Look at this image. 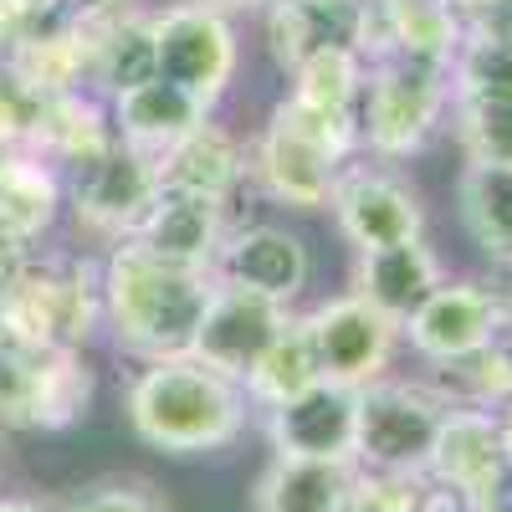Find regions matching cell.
Returning a JSON list of instances; mask_svg holds the SVG:
<instances>
[{"mask_svg": "<svg viewBox=\"0 0 512 512\" xmlns=\"http://www.w3.org/2000/svg\"><path fill=\"white\" fill-rule=\"evenodd\" d=\"M210 292L216 272L175 267L139 241H118L103 256V328L134 364L190 354Z\"/></svg>", "mask_w": 512, "mask_h": 512, "instance_id": "obj_2", "label": "cell"}, {"mask_svg": "<svg viewBox=\"0 0 512 512\" xmlns=\"http://www.w3.org/2000/svg\"><path fill=\"white\" fill-rule=\"evenodd\" d=\"M62 185H67V205H72L77 226L93 241H108V246L134 236L149 216V205L164 190L159 159L134 149V144H123V139H113L93 159L62 169Z\"/></svg>", "mask_w": 512, "mask_h": 512, "instance_id": "obj_5", "label": "cell"}, {"mask_svg": "<svg viewBox=\"0 0 512 512\" xmlns=\"http://www.w3.org/2000/svg\"><path fill=\"white\" fill-rule=\"evenodd\" d=\"M287 323H292L287 303L216 277V292H210V303H205V318L195 328V349L190 354L205 359L210 369L231 374V379H246L251 364L277 344V333Z\"/></svg>", "mask_w": 512, "mask_h": 512, "instance_id": "obj_11", "label": "cell"}, {"mask_svg": "<svg viewBox=\"0 0 512 512\" xmlns=\"http://www.w3.org/2000/svg\"><path fill=\"white\" fill-rule=\"evenodd\" d=\"M128 6H134V0H67L72 21H108V16H118Z\"/></svg>", "mask_w": 512, "mask_h": 512, "instance_id": "obj_34", "label": "cell"}, {"mask_svg": "<svg viewBox=\"0 0 512 512\" xmlns=\"http://www.w3.org/2000/svg\"><path fill=\"white\" fill-rule=\"evenodd\" d=\"M0 512H57V502L21 497V492H0Z\"/></svg>", "mask_w": 512, "mask_h": 512, "instance_id": "obj_35", "label": "cell"}, {"mask_svg": "<svg viewBox=\"0 0 512 512\" xmlns=\"http://www.w3.org/2000/svg\"><path fill=\"white\" fill-rule=\"evenodd\" d=\"M487 512H507V507H487Z\"/></svg>", "mask_w": 512, "mask_h": 512, "instance_id": "obj_40", "label": "cell"}, {"mask_svg": "<svg viewBox=\"0 0 512 512\" xmlns=\"http://www.w3.org/2000/svg\"><path fill=\"white\" fill-rule=\"evenodd\" d=\"M113 139H118V128H113L108 98L93 93V88L31 103L26 149H36L41 159H52L57 169H72V164H82V159L103 154Z\"/></svg>", "mask_w": 512, "mask_h": 512, "instance_id": "obj_21", "label": "cell"}, {"mask_svg": "<svg viewBox=\"0 0 512 512\" xmlns=\"http://www.w3.org/2000/svg\"><path fill=\"white\" fill-rule=\"evenodd\" d=\"M62 205H67V185L52 159H41L26 144L0 149V236L41 241Z\"/></svg>", "mask_w": 512, "mask_h": 512, "instance_id": "obj_24", "label": "cell"}, {"mask_svg": "<svg viewBox=\"0 0 512 512\" xmlns=\"http://www.w3.org/2000/svg\"><path fill=\"white\" fill-rule=\"evenodd\" d=\"M436 390L451 400V405H477V410H502L512 400V344L507 333L497 344L466 354V359H451V364H425Z\"/></svg>", "mask_w": 512, "mask_h": 512, "instance_id": "obj_29", "label": "cell"}, {"mask_svg": "<svg viewBox=\"0 0 512 512\" xmlns=\"http://www.w3.org/2000/svg\"><path fill=\"white\" fill-rule=\"evenodd\" d=\"M159 180L169 190H195V195L231 200L246 185V144L226 123L205 118L195 134H185L175 149L159 154Z\"/></svg>", "mask_w": 512, "mask_h": 512, "instance_id": "obj_25", "label": "cell"}, {"mask_svg": "<svg viewBox=\"0 0 512 512\" xmlns=\"http://www.w3.org/2000/svg\"><path fill=\"white\" fill-rule=\"evenodd\" d=\"M364 31V0H272L262 11L267 57L287 77L323 47H354Z\"/></svg>", "mask_w": 512, "mask_h": 512, "instance_id": "obj_18", "label": "cell"}, {"mask_svg": "<svg viewBox=\"0 0 512 512\" xmlns=\"http://www.w3.org/2000/svg\"><path fill=\"white\" fill-rule=\"evenodd\" d=\"M57 512H164V502L134 482H98V487H82L77 497L57 502Z\"/></svg>", "mask_w": 512, "mask_h": 512, "instance_id": "obj_32", "label": "cell"}, {"mask_svg": "<svg viewBox=\"0 0 512 512\" xmlns=\"http://www.w3.org/2000/svg\"><path fill=\"white\" fill-rule=\"evenodd\" d=\"M502 313H507V333H512V272H507V282H502Z\"/></svg>", "mask_w": 512, "mask_h": 512, "instance_id": "obj_39", "label": "cell"}, {"mask_svg": "<svg viewBox=\"0 0 512 512\" xmlns=\"http://www.w3.org/2000/svg\"><path fill=\"white\" fill-rule=\"evenodd\" d=\"M451 400L431 379L384 374L359 390L354 415V461L374 477H425Z\"/></svg>", "mask_w": 512, "mask_h": 512, "instance_id": "obj_3", "label": "cell"}, {"mask_svg": "<svg viewBox=\"0 0 512 512\" xmlns=\"http://www.w3.org/2000/svg\"><path fill=\"white\" fill-rule=\"evenodd\" d=\"M451 128L466 159L512 164V108L492 103H451Z\"/></svg>", "mask_w": 512, "mask_h": 512, "instance_id": "obj_30", "label": "cell"}, {"mask_svg": "<svg viewBox=\"0 0 512 512\" xmlns=\"http://www.w3.org/2000/svg\"><path fill=\"white\" fill-rule=\"evenodd\" d=\"M333 226L354 251H374V246H390V241H410L425 236V205L420 195L390 175V169H349L338 175L333 195Z\"/></svg>", "mask_w": 512, "mask_h": 512, "instance_id": "obj_12", "label": "cell"}, {"mask_svg": "<svg viewBox=\"0 0 512 512\" xmlns=\"http://www.w3.org/2000/svg\"><path fill=\"white\" fill-rule=\"evenodd\" d=\"M303 328L313 338L323 379L349 384V390L384 379L395 364V349L405 344L400 323L384 318L374 303H364L359 292H338L328 303H318L313 313H303Z\"/></svg>", "mask_w": 512, "mask_h": 512, "instance_id": "obj_7", "label": "cell"}, {"mask_svg": "<svg viewBox=\"0 0 512 512\" xmlns=\"http://www.w3.org/2000/svg\"><path fill=\"white\" fill-rule=\"evenodd\" d=\"M364 77L369 62L354 47H323L313 52L297 72H287V93L297 108H308L318 118H344L359 123V98H364Z\"/></svg>", "mask_w": 512, "mask_h": 512, "instance_id": "obj_27", "label": "cell"}, {"mask_svg": "<svg viewBox=\"0 0 512 512\" xmlns=\"http://www.w3.org/2000/svg\"><path fill=\"white\" fill-rule=\"evenodd\" d=\"M159 77V41H154V11L128 6L108 21H93V93L113 98L134 82Z\"/></svg>", "mask_w": 512, "mask_h": 512, "instance_id": "obj_26", "label": "cell"}, {"mask_svg": "<svg viewBox=\"0 0 512 512\" xmlns=\"http://www.w3.org/2000/svg\"><path fill=\"white\" fill-rule=\"evenodd\" d=\"M446 77H451V103L512 108V0H502L492 16L466 21Z\"/></svg>", "mask_w": 512, "mask_h": 512, "instance_id": "obj_22", "label": "cell"}, {"mask_svg": "<svg viewBox=\"0 0 512 512\" xmlns=\"http://www.w3.org/2000/svg\"><path fill=\"white\" fill-rule=\"evenodd\" d=\"M466 21L451 11V0H364L359 57L364 62H425L451 67Z\"/></svg>", "mask_w": 512, "mask_h": 512, "instance_id": "obj_13", "label": "cell"}, {"mask_svg": "<svg viewBox=\"0 0 512 512\" xmlns=\"http://www.w3.org/2000/svg\"><path fill=\"white\" fill-rule=\"evenodd\" d=\"M354 415L359 390L318 379L313 390L292 395L277 410H262L267 446L282 456H354Z\"/></svg>", "mask_w": 512, "mask_h": 512, "instance_id": "obj_16", "label": "cell"}, {"mask_svg": "<svg viewBox=\"0 0 512 512\" xmlns=\"http://www.w3.org/2000/svg\"><path fill=\"white\" fill-rule=\"evenodd\" d=\"M318 379H323V369H318V354H313V338L303 328V313H292V323L277 333V344L256 359L251 374L241 379V390H246L251 410H277L292 395L313 390Z\"/></svg>", "mask_w": 512, "mask_h": 512, "instance_id": "obj_28", "label": "cell"}, {"mask_svg": "<svg viewBox=\"0 0 512 512\" xmlns=\"http://www.w3.org/2000/svg\"><path fill=\"white\" fill-rule=\"evenodd\" d=\"M425 482H436L446 492H456L466 507H497V497L512 482V466L502 451V431H497V410H477V405H451L441 420V436L425 466Z\"/></svg>", "mask_w": 512, "mask_h": 512, "instance_id": "obj_10", "label": "cell"}, {"mask_svg": "<svg viewBox=\"0 0 512 512\" xmlns=\"http://www.w3.org/2000/svg\"><path fill=\"white\" fill-rule=\"evenodd\" d=\"M451 113V77L446 67L425 62H369L364 98H359V134L379 159H410L436 139Z\"/></svg>", "mask_w": 512, "mask_h": 512, "instance_id": "obj_4", "label": "cell"}, {"mask_svg": "<svg viewBox=\"0 0 512 512\" xmlns=\"http://www.w3.org/2000/svg\"><path fill=\"white\" fill-rule=\"evenodd\" d=\"M420 487L425 477H374L359 472V487L344 512H420Z\"/></svg>", "mask_w": 512, "mask_h": 512, "instance_id": "obj_31", "label": "cell"}, {"mask_svg": "<svg viewBox=\"0 0 512 512\" xmlns=\"http://www.w3.org/2000/svg\"><path fill=\"white\" fill-rule=\"evenodd\" d=\"M108 113H113L118 139L154 154V159L164 149H175L185 134H195L205 118H216V108H205L195 93H185L180 82H169V77H149V82H134V88L113 93Z\"/></svg>", "mask_w": 512, "mask_h": 512, "instance_id": "obj_20", "label": "cell"}, {"mask_svg": "<svg viewBox=\"0 0 512 512\" xmlns=\"http://www.w3.org/2000/svg\"><path fill=\"white\" fill-rule=\"evenodd\" d=\"M205 6H216V11H226V16H241V11H256V16H262L272 0H205Z\"/></svg>", "mask_w": 512, "mask_h": 512, "instance_id": "obj_37", "label": "cell"}, {"mask_svg": "<svg viewBox=\"0 0 512 512\" xmlns=\"http://www.w3.org/2000/svg\"><path fill=\"white\" fill-rule=\"evenodd\" d=\"M359 487L354 456H282L272 451L251 482V512H344Z\"/></svg>", "mask_w": 512, "mask_h": 512, "instance_id": "obj_17", "label": "cell"}, {"mask_svg": "<svg viewBox=\"0 0 512 512\" xmlns=\"http://www.w3.org/2000/svg\"><path fill=\"white\" fill-rule=\"evenodd\" d=\"M216 277L251 287V292H267L277 303H297L313 277V256L303 246V236L272 226V221H256V226H231L216 256Z\"/></svg>", "mask_w": 512, "mask_h": 512, "instance_id": "obj_14", "label": "cell"}, {"mask_svg": "<svg viewBox=\"0 0 512 512\" xmlns=\"http://www.w3.org/2000/svg\"><path fill=\"white\" fill-rule=\"evenodd\" d=\"M338 175H344V159H333L282 108L267 113V123L256 128V139H246V185H256L272 205L323 210Z\"/></svg>", "mask_w": 512, "mask_h": 512, "instance_id": "obj_8", "label": "cell"}, {"mask_svg": "<svg viewBox=\"0 0 512 512\" xmlns=\"http://www.w3.org/2000/svg\"><path fill=\"white\" fill-rule=\"evenodd\" d=\"M456 221L482 262L512 272V164L466 159L456 175Z\"/></svg>", "mask_w": 512, "mask_h": 512, "instance_id": "obj_23", "label": "cell"}, {"mask_svg": "<svg viewBox=\"0 0 512 512\" xmlns=\"http://www.w3.org/2000/svg\"><path fill=\"white\" fill-rule=\"evenodd\" d=\"M154 41H159V77L180 82L205 108H221L236 67H241V36L236 21L205 0H175L154 11Z\"/></svg>", "mask_w": 512, "mask_h": 512, "instance_id": "obj_6", "label": "cell"}, {"mask_svg": "<svg viewBox=\"0 0 512 512\" xmlns=\"http://www.w3.org/2000/svg\"><path fill=\"white\" fill-rule=\"evenodd\" d=\"M497 431H502V451H507V466H512V400L497 410Z\"/></svg>", "mask_w": 512, "mask_h": 512, "instance_id": "obj_38", "label": "cell"}, {"mask_svg": "<svg viewBox=\"0 0 512 512\" xmlns=\"http://www.w3.org/2000/svg\"><path fill=\"white\" fill-rule=\"evenodd\" d=\"M502 6V0H451V11L461 16V21H477V16H492Z\"/></svg>", "mask_w": 512, "mask_h": 512, "instance_id": "obj_36", "label": "cell"}, {"mask_svg": "<svg viewBox=\"0 0 512 512\" xmlns=\"http://www.w3.org/2000/svg\"><path fill=\"white\" fill-rule=\"evenodd\" d=\"M441 282H446L441 256L425 246V236H410V241H390V246H374V251H354L349 292L374 303L384 318L405 323Z\"/></svg>", "mask_w": 512, "mask_h": 512, "instance_id": "obj_19", "label": "cell"}, {"mask_svg": "<svg viewBox=\"0 0 512 512\" xmlns=\"http://www.w3.org/2000/svg\"><path fill=\"white\" fill-rule=\"evenodd\" d=\"M123 415L139 446L159 456H216L246 436L251 400L241 379L195 354L149 359L123 384Z\"/></svg>", "mask_w": 512, "mask_h": 512, "instance_id": "obj_1", "label": "cell"}, {"mask_svg": "<svg viewBox=\"0 0 512 512\" xmlns=\"http://www.w3.org/2000/svg\"><path fill=\"white\" fill-rule=\"evenodd\" d=\"M507 333V313H502V287H487L477 277L461 282H441L425 303L400 323V338L410 344V354L420 364H451L466 359Z\"/></svg>", "mask_w": 512, "mask_h": 512, "instance_id": "obj_9", "label": "cell"}, {"mask_svg": "<svg viewBox=\"0 0 512 512\" xmlns=\"http://www.w3.org/2000/svg\"><path fill=\"white\" fill-rule=\"evenodd\" d=\"M231 231V200L216 195H195V190H159V200L149 205L144 226L128 236L149 246L154 256L175 267H195V272H216L221 241Z\"/></svg>", "mask_w": 512, "mask_h": 512, "instance_id": "obj_15", "label": "cell"}, {"mask_svg": "<svg viewBox=\"0 0 512 512\" xmlns=\"http://www.w3.org/2000/svg\"><path fill=\"white\" fill-rule=\"evenodd\" d=\"M26 123H31V98L0 72V149H21L26 144Z\"/></svg>", "mask_w": 512, "mask_h": 512, "instance_id": "obj_33", "label": "cell"}]
</instances>
